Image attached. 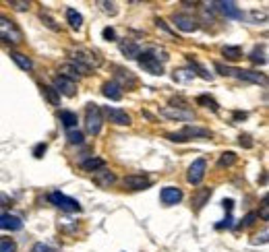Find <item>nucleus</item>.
<instances>
[{"label":"nucleus","instance_id":"obj_1","mask_svg":"<svg viewBox=\"0 0 269 252\" xmlns=\"http://www.w3.org/2000/svg\"><path fill=\"white\" fill-rule=\"evenodd\" d=\"M68 56H71V62L87 68L89 73L102 66V56L98 52H91V50H85V48H73V50H68Z\"/></svg>","mask_w":269,"mask_h":252},{"label":"nucleus","instance_id":"obj_2","mask_svg":"<svg viewBox=\"0 0 269 252\" xmlns=\"http://www.w3.org/2000/svg\"><path fill=\"white\" fill-rule=\"evenodd\" d=\"M0 40L4 43H10V45H19L23 42L21 27L6 15H0Z\"/></svg>","mask_w":269,"mask_h":252},{"label":"nucleus","instance_id":"obj_3","mask_svg":"<svg viewBox=\"0 0 269 252\" xmlns=\"http://www.w3.org/2000/svg\"><path fill=\"white\" fill-rule=\"evenodd\" d=\"M166 136L172 143H186L191 139H212V130L201 128V126H184L180 132H170Z\"/></svg>","mask_w":269,"mask_h":252},{"label":"nucleus","instance_id":"obj_4","mask_svg":"<svg viewBox=\"0 0 269 252\" xmlns=\"http://www.w3.org/2000/svg\"><path fill=\"white\" fill-rule=\"evenodd\" d=\"M102 124H104V118H102V110L98 104H89L85 108V130L96 136L102 132Z\"/></svg>","mask_w":269,"mask_h":252},{"label":"nucleus","instance_id":"obj_5","mask_svg":"<svg viewBox=\"0 0 269 252\" xmlns=\"http://www.w3.org/2000/svg\"><path fill=\"white\" fill-rule=\"evenodd\" d=\"M48 199L54 207H58L60 211H66V213H79L81 211V203L71 199V197H66V194H62V192H50Z\"/></svg>","mask_w":269,"mask_h":252},{"label":"nucleus","instance_id":"obj_6","mask_svg":"<svg viewBox=\"0 0 269 252\" xmlns=\"http://www.w3.org/2000/svg\"><path fill=\"white\" fill-rule=\"evenodd\" d=\"M205 171H207V162L203 157L195 159V162L189 166V171H186V180H189V184L193 186H199L205 178Z\"/></svg>","mask_w":269,"mask_h":252},{"label":"nucleus","instance_id":"obj_7","mask_svg":"<svg viewBox=\"0 0 269 252\" xmlns=\"http://www.w3.org/2000/svg\"><path fill=\"white\" fill-rule=\"evenodd\" d=\"M58 73H60V77H64V79H71V81H81L83 77H87V75H91L87 68H83V66H79V64H75V62H64V64H60L58 66Z\"/></svg>","mask_w":269,"mask_h":252},{"label":"nucleus","instance_id":"obj_8","mask_svg":"<svg viewBox=\"0 0 269 252\" xmlns=\"http://www.w3.org/2000/svg\"><path fill=\"white\" fill-rule=\"evenodd\" d=\"M172 23H174V25H176L180 31H184V33H193V31L199 29V21H197L193 15H189V13H174Z\"/></svg>","mask_w":269,"mask_h":252},{"label":"nucleus","instance_id":"obj_9","mask_svg":"<svg viewBox=\"0 0 269 252\" xmlns=\"http://www.w3.org/2000/svg\"><path fill=\"white\" fill-rule=\"evenodd\" d=\"M114 83L118 85L120 89H133L137 87V77L128 71V68H122V66H116L114 68Z\"/></svg>","mask_w":269,"mask_h":252},{"label":"nucleus","instance_id":"obj_10","mask_svg":"<svg viewBox=\"0 0 269 252\" xmlns=\"http://www.w3.org/2000/svg\"><path fill=\"white\" fill-rule=\"evenodd\" d=\"M137 60H139V64H141L143 71H147V73H151V75H158V77L163 75V64H161L160 60H156L149 52H141Z\"/></svg>","mask_w":269,"mask_h":252},{"label":"nucleus","instance_id":"obj_11","mask_svg":"<svg viewBox=\"0 0 269 252\" xmlns=\"http://www.w3.org/2000/svg\"><path fill=\"white\" fill-rule=\"evenodd\" d=\"M56 89V93L58 95H64V97H75L77 95V83L71 81V79H64V77H54V85Z\"/></svg>","mask_w":269,"mask_h":252},{"label":"nucleus","instance_id":"obj_12","mask_svg":"<svg viewBox=\"0 0 269 252\" xmlns=\"http://www.w3.org/2000/svg\"><path fill=\"white\" fill-rule=\"evenodd\" d=\"M230 77H236L238 81H247V83H257V85H265V75L263 73H255V71H242V68H230Z\"/></svg>","mask_w":269,"mask_h":252},{"label":"nucleus","instance_id":"obj_13","mask_svg":"<svg viewBox=\"0 0 269 252\" xmlns=\"http://www.w3.org/2000/svg\"><path fill=\"white\" fill-rule=\"evenodd\" d=\"M160 116L163 118H168V120H193L195 118V114L193 110H180V108H172V106H166V108H161L160 110Z\"/></svg>","mask_w":269,"mask_h":252},{"label":"nucleus","instance_id":"obj_14","mask_svg":"<svg viewBox=\"0 0 269 252\" xmlns=\"http://www.w3.org/2000/svg\"><path fill=\"white\" fill-rule=\"evenodd\" d=\"M122 184L128 190H147L151 186V180L147 176H143V174H131V176H126L122 180Z\"/></svg>","mask_w":269,"mask_h":252},{"label":"nucleus","instance_id":"obj_15","mask_svg":"<svg viewBox=\"0 0 269 252\" xmlns=\"http://www.w3.org/2000/svg\"><path fill=\"white\" fill-rule=\"evenodd\" d=\"M160 199L166 207H172V205H178L182 201V190L178 186H166V188H161Z\"/></svg>","mask_w":269,"mask_h":252},{"label":"nucleus","instance_id":"obj_16","mask_svg":"<svg viewBox=\"0 0 269 252\" xmlns=\"http://www.w3.org/2000/svg\"><path fill=\"white\" fill-rule=\"evenodd\" d=\"M93 182H96L100 188H110L116 182V174L112 169H108V168H102V169H98L96 174H93Z\"/></svg>","mask_w":269,"mask_h":252},{"label":"nucleus","instance_id":"obj_17","mask_svg":"<svg viewBox=\"0 0 269 252\" xmlns=\"http://www.w3.org/2000/svg\"><path fill=\"white\" fill-rule=\"evenodd\" d=\"M106 114H108V118L110 122H114L116 126H131V114H126L124 110H118V108H106Z\"/></svg>","mask_w":269,"mask_h":252},{"label":"nucleus","instance_id":"obj_18","mask_svg":"<svg viewBox=\"0 0 269 252\" xmlns=\"http://www.w3.org/2000/svg\"><path fill=\"white\" fill-rule=\"evenodd\" d=\"M214 8L221 10V13L230 19H242L244 17V13L236 6V2H232V0H228V2H214Z\"/></svg>","mask_w":269,"mask_h":252},{"label":"nucleus","instance_id":"obj_19","mask_svg":"<svg viewBox=\"0 0 269 252\" xmlns=\"http://www.w3.org/2000/svg\"><path fill=\"white\" fill-rule=\"evenodd\" d=\"M23 227L21 217L17 215H10V213H2L0 215V230H10V232H17Z\"/></svg>","mask_w":269,"mask_h":252},{"label":"nucleus","instance_id":"obj_20","mask_svg":"<svg viewBox=\"0 0 269 252\" xmlns=\"http://www.w3.org/2000/svg\"><path fill=\"white\" fill-rule=\"evenodd\" d=\"M118 48H120V52L126 56V58H139V54H141V45L131 42V40H122L118 43Z\"/></svg>","mask_w":269,"mask_h":252},{"label":"nucleus","instance_id":"obj_21","mask_svg":"<svg viewBox=\"0 0 269 252\" xmlns=\"http://www.w3.org/2000/svg\"><path fill=\"white\" fill-rule=\"evenodd\" d=\"M102 93L106 95L108 99H112V101H120V99H122V89L116 85L114 81L104 83V85H102Z\"/></svg>","mask_w":269,"mask_h":252},{"label":"nucleus","instance_id":"obj_22","mask_svg":"<svg viewBox=\"0 0 269 252\" xmlns=\"http://www.w3.org/2000/svg\"><path fill=\"white\" fill-rule=\"evenodd\" d=\"M102 168H106V162H104L102 157H89V159H85V162H81V169L83 171H98V169H102Z\"/></svg>","mask_w":269,"mask_h":252},{"label":"nucleus","instance_id":"obj_23","mask_svg":"<svg viewBox=\"0 0 269 252\" xmlns=\"http://www.w3.org/2000/svg\"><path fill=\"white\" fill-rule=\"evenodd\" d=\"M58 118H60L62 126H64V128H68V130H73L75 126H77V122H79L77 114H75V112H68V110H62V112H58Z\"/></svg>","mask_w":269,"mask_h":252},{"label":"nucleus","instance_id":"obj_24","mask_svg":"<svg viewBox=\"0 0 269 252\" xmlns=\"http://www.w3.org/2000/svg\"><path fill=\"white\" fill-rule=\"evenodd\" d=\"M10 58L15 60V64L19 66V68H23V71H31L33 68V62H31V58L27 54H21V52H10Z\"/></svg>","mask_w":269,"mask_h":252},{"label":"nucleus","instance_id":"obj_25","mask_svg":"<svg viewBox=\"0 0 269 252\" xmlns=\"http://www.w3.org/2000/svg\"><path fill=\"white\" fill-rule=\"evenodd\" d=\"M221 54H224V58L230 60V62H236L242 58V48L240 45H224V50H221Z\"/></svg>","mask_w":269,"mask_h":252},{"label":"nucleus","instance_id":"obj_26","mask_svg":"<svg viewBox=\"0 0 269 252\" xmlns=\"http://www.w3.org/2000/svg\"><path fill=\"white\" fill-rule=\"evenodd\" d=\"M212 197V188H201V190H197V194L193 197V207L199 211V209H203V205L207 203V199Z\"/></svg>","mask_w":269,"mask_h":252},{"label":"nucleus","instance_id":"obj_27","mask_svg":"<svg viewBox=\"0 0 269 252\" xmlns=\"http://www.w3.org/2000/svg\"><path fill=\"white\" fill-rule=\"evenodd\" d=\"M197 75L191 71V68H176V71H174V75H172V79L176 83H189V81H193Z\"/></svg>","mask_w":269,"mask_h":252},{"label":"nucleus","instance_id":"obj_28","mask_svg":"<svg viewBox=\"0 0 269 252\" xmlns=\"http://www.w3.org/2000/svg\"><path fill=\"white\" fill-rule=\"evenodd\" d=\"M40 89H42V93H44V97L50 101L52 106H60V95L56 93V89L52 87V85H40Z\"/></svg>","mask_w":269,"mask_h":252},{"label":"nucleus","instance_id":"obj_29","mask_svg":"<svg viewBox=\"0 0 269 252\" xmlns=\"http://www.w3.org/2000/svg\"><path fill=\"white\" fill-rule=\"evenodd\" d=\"M66 21H68V25H71L73 29L83 27V17H81V13H77L75 8H66Z\"/></svg>","mask_w":269,"mask_h":252},{"label":"nucleus","instance_id":"obj_30","mask_svg":"<svg viewBox=\"0 0 269 252\" xmlns=\"http://www.w3.org/2000/svg\"><path fill=\"white\" fill-rule=\"evenodd\" d=\"M251 62H255V64H265L267 62V52H265V45H257V48H253V52H251Z\"/></svg>","mask_w":269,"mask_h":252},{"label":"nucleus","instance_id":"obj_31","mask_svg":"<svg viewBox=\"0 0 269 252\" xmlns=\"http://www.w3.org/2000/svg\"><path fill=\"white\" fill-rule=\"evenodd\" d=\"M197 104L203 106V108H207V110H212V112H217V110H219L217 101H215L214 97H209V95H199V97H197Z\"/></svg>","mask_w":269,"mask_h":252},{"label":"nucleus","instance_id":"obj_32","mask_svg":"<svg viewBox=\"0 0 269 252\" xmlns=\"http://www.w3.org/2000/svg\"><path fill=\"white\" fill-rule=\"evenodd\" d=\"M236 162H238L236 153H234V151H226V153H221V157H219L217 166H219V168H230V166H234Z\"/></svg>","mask_w":269,"mask_h":252},{"label":"nucleus","instance_id":"obj_33","mask_svg":"<svg viewBox=\"0 0 269 252\" xmlns=\"http://www.w3.org/2000/svg\"><path fill=\"white\" fill-rule=\"evenodd\" d=\"M189 62H191V71H193V73L197 71V73H199V77H201V79H205V81H212V75H209V73L205 71V68L197 62V60H193L191 56H189Z\"/></svg>","mask_w":269,"mask_h":252},{"label":"nucleus","instance_id":"obj_34","mask_svg":"<svg viewBox=\"0 0 269 252\" xmlns=\"http://www.w3.org/2000/svg\"><path fill=\"white\" fill-rule=\"evenodd\" d=\"M0 252H17V242L13 238H0Z\"/></svg>","mask_w":269,"mask_h":252},{"label":"nucleus","instance_id":"obj_35","mask_svg":"<svg viewBox=\"0 0 269 252\" xmlns=\"http://www.w3.org/2000/svg\"><path fill=\"white\" fill-rule=\"evenodd\" d=\"M66 139L71 145H81L83 143V132H79V130H68L66 132Z\"/></svg>","mask_w":269,"mask_h":252},{"label":"nucleus","instance_id":"obj_36","mask_svg":"<svg viewBox=\"0 0 269 252\" xmlns=\"http://www.w3.org/2000/svg\"><path fill=\"white\" fill-rule=\"evenodd\" d=\"M98 6L104 10V13H108V15H116V13H118V8H116V2H106V0H100Z\"/></svg>","mask_w":269,"mask_h":252},{"label":"nucleus","instance_id":"obj_37","mask_svg":"<svg viewBox=\"0 0 269 252\" xmlns=\"http://www.w3.org/2000/svg\"><path fill=\"white\" fill-rule=\"evenodd\" d=\"M257 217H261L263 221H269V205H267V197L261 201V211L257 213Z\"/></svg>","mask_w":269,"mask_h":252},{"label":"nucleus","instance_id":"obj_38","mask_svg":"<svg viewBox=\"0 0 269 252\" xmlns=\"http://www.w3.org/2000/svg\"><path fill=\"white\" fill-rule=\"evenodd\" d=\"M10 6H15V10H19V13L29 10V2H25V0H10Z\"/></svg>","mask_w":269,"mask_h":252},{"label":"nucleus","instance_id":"obj_39","mask_svg":"<svg viewBox=\"0 0 269 252\" xmlns=\"http://www.w3.org/2000/svg\"><path fill=\"white\" fill-rule=\"evenodd\" d=\"M249 19L253 21V23H265V19H267V15L263 13V10H261V13H259V10H251V13H249Z\"/></svg>","mask_w":269,"mask_h":252},{"label":"nucleus","instance_id":"obj_40","mask_svg":"<svg viewBox=\"0 0 269 252\" xmlns=\"http://www.w3.org/2000/svg\"><path fill=\"white\" fill-rule=\"evenodd\" d=\"M46 149H48V145H46V143H38L36 147H33V157H36V159H42L44 153H46Z\"/></svg>","mask_w":269,"mask_h":252},{"label":"nucleus","instance_id":"obj_41","mask_svg":"<svg viewBox=\"0 0 269 252\" xmlns=\"http://www.w3.org/2000/svg\"><path fill=\"white\" fill-rule=\"evenodd\" d=\"M238 143H240V147H244V149H251L255 143H253V139H251V134H240L238 136Z\"/></svg>","mask_w":269,"mask_h":252},{"label":"nucleus","instance_id":"obj_42","mask_svg":"<svg viewBox=\"0 0 269 252\" xmlns=\"http://www.w3.org/2000/svg\"><path fill=\"white\" fill-rule=\"evenodd\" d=\"M102 36H104V40H108V42H116L118 38H116V31L112 29V27H106L102 31Z\"/></svg>","mask_w":269,"mask_h":252},{"label":"nucleus","instance_id":"obj_43","mask_svg":"<svg viewBox=\"0 0 269 252\" xmlns=\"http://www.w3.org/2000/svg\"><path fill=\"white\" fill-rule=\"evenodd\" d=\"M257 219H259V217H257V213H249V215L242 219V227H251V225H253Z\"/></svg>","mask_w":269,"mask_h":252},{"label":"nucleus","instance_id":"obj_44","mask_svg":"<svg viewBox=\"0 0 269 252\" xmlns=\"http://www.w3.org/2000/svg\"><path fill=\"white\" fill-rule=\"evenodd\" d=\"M31 252H56V250H54L52 246H48V244H42V242H40V244L33 246V250H31Z\"/></svg>","mask_w":269,"mask_h":252},{"label":"nucleus","instance_id":"obj_45","mask_svg":"<svg viewBox=\"0 0 269 252\" xmlns=\"http://www.w3.org/2000/svg\"><path fill=\"white\" fill-rule=\"evenodd\" d=\"M215 71H217L219 75H224V77H230V68H228V66H224L221 62H215Z\"/></svg>","mask_w":269,"mask_h":252},{"label":"nucleus","instance_id":"obj_46","mask_svg":"<svg viewBox=\"0 0 269 252\" xmlns=\"http://www.w3.org/2000/svg\"><path fill=\"white\" fill-rule=\"evenodd\" d=\"M42 21H46V25H48L50 29H54V31H58V25H54V21H52V19H50L48 15H44V13H42Z\"/></svg>","mask_w":269,"mask_h":252},{"label":"nucleus","instance_id":"obj_47","mask_svg":"<svg viewBox=\"0 0 269 252\" xmlns=\"http://www.w3.org/2000/svg\"><path fill=\"white\" fill-rule=\"evenodd\" d=\"M221 205H224V209L228 211V215L232 213V209H234V201L232 199H224V203H221Z\"/></svg>","mask_w":269,"mask_h":252},{"label":"nucleus","instance_id":"obj_48","mask_svg":"<svg viewBox=\"0 0 269 252\" xmlns=\"http://www.w3.org/2000/svg\"><path fill=\"white\" fill-rule=\"evenodd\" d=\"M234 120H247V114H240V112H236V114H234Z\"/></svg>","mask_w":269,"mask_h":252}]
</instances>
